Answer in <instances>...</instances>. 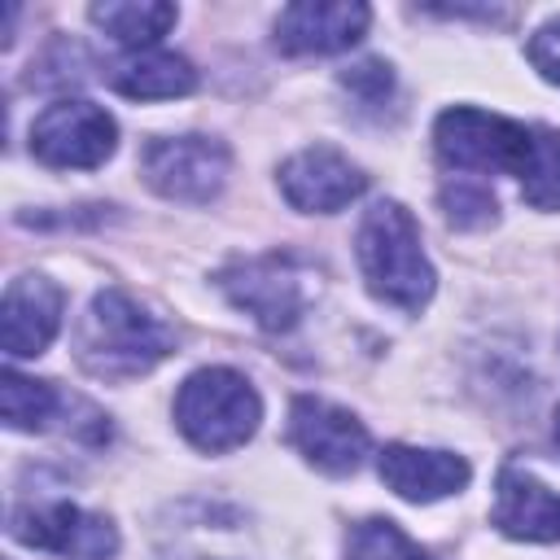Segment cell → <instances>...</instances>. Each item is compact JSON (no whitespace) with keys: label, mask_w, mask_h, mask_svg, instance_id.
Masks as SVG:
<instances>
[{"label":"cell","mask_w":560,"mask_h":560,"mask_svg":"<svg viewBox=\"0 0 560 560\" xmlns=\"http://www.w3.org/2000/svg\"><path fill=\"white\" fill-rule=\"evenodd\" d=\"M521 192L534 210H560V131L556 127H542L538 158H534V171L521 184Z\"/></svg>","instance_id":"obj_20"},{"label":"cell","mask_w":560,"mask_h":560,"mask_svg":"<svg viewBox=\"0 0 560 560\" xmlns=\"http://www.w3.org/2000/svg\"><path fill=\"white\" fill-rule=\"evenodd\" d=\"M175 18H179L175 4H162V0H105V4H92V22L114 44H122L127 52L153 48L175 26Z\"/></svg>","instance_id":"obj_17"},{"label":"cell","mask_w":560,"mask_h":560,"mask_svg":"<svg viewBox=\"0 0 560 560\" xmlns=\"http://www.w3.org/2000/svg\"><path fill=\"white\" fill-rule=\"evenodd\" d=\"M407 551H411L407 534L394 521H381V516L354 525L350 538H346V560H402Z\"/></svg>","instance_id":"obj_21"},{"label":"cell","mask_w":560,"mask_h":560,"mask_svg":"<svg viewBox=\"0 0 560 560\" xmlns=\"http://www.w3.org/2000/svg\"><path fill=\"white\" fill-rule=\"evenodd\" d=\"M232 521H241V516L219 508V503H179L175 525H162V538H171V542H162V556L166 560H241V556H228L210 542Z\"/></svg>","instance_id":"obj_18"},{"label":"cell","mask_w":560,"mask_h":560,"mask_svg":"<svg viewBox=\"0 0 560 560\" xmlns=\"http://www.w3.org/2000/svg\"><path fill=\"white\" fill-rule=\"evenodd\" d=\"M118 144V122L92 101H57L31 122V153L57 171H92Z\"/></svg>","instance_id":"obj_8"},{"label":"cell","mask_w":560,"mask_h":560,"mask_svg":"<svg viewBox=\"0 0 560 560\" xmlns=\"http://www.w3.org/2000/svg\"><path fill=\"white\" fill-rule=\"evenodd\" d=\"M109 83L131 101H175L197 88V70L179 52L144 48V52H127L122 61H114Z\"/></svg>","instance_id":"obj_15"},{"label":"cell","mask_w":560,"mask_h":560,"mask_svg":"<svg viewBox=\"0 0 560 560\" xmlns=\"http://www.w3.org/2000/svg\"><path fill=\"white\" fill-rule=\"evenodd\" d=\"M79 402L83 398H66L52 381H35V376H22L13 368L0 376V416L13 433H39L57 416L74 411Z\"/></svg>","instance_id":"obj_16"},{"label":"cell","mask_w":560,"mask_h":560,"mask_svg":"<svg viewBox=\"0 0 560 560\" xmlns=\"http://www.w3.org/2000/svg\"><path fill=\"white\" fill-rule=\"evenodd\" d=\"M219 289L232 298L236 311H245L267 332H289L315 293V276L293 254H258L236 258L219 271Z\"/></svg>","instance_id":"obj_5"},{"label":"cell","mask_w":560,"mask_h":560,"mask_svg":"<svg viewBox=\"0 0 560 560\" xmlns=\"http://www.w3.org/2000/svg\"><path fill=\"white\" fill-rule=\"evenodd\" d=\"M258 420H262V398L232 368H197L175 394L179 433L197 451H210V455L245 446L254 438Z\"/></svg>","instance_id":"obj_3"},{"label":"cell","mask_w":560,"mask_h":560,"mask_svg":"<svg viewBox=\"0 0 560 560\" xmlns=\"http://www.w3.org/2000/svg\"><path fill=\"white\" fill-rule=\"evenodd\" d=\"M9 534L26 547L52 551L61 560H114L118 529L109 516L83 512L70 499H44V503H18L9 512Z\"/></svg>","instance_id":"obj_7"},{"label":"cell","mask_w":560,"mask_h":560,"mask_svg":"<svg viewBox=\"0 0 560 560\" xmlns=\"http://www.w3.org/2000/svg\"><path fill=\"white\" fill-rule=\"evenodd\" d=\"M232 153L214 136H158L140 153L144 184L166 201L206 206L228 184Z\"/></svg>","instance_id":"obj_6"},{"label":"cell","mask_w":560,"mask_h":560,"mask_svg":"<svg viewBox=\"0 0 560 560\" xmlns=\"http://www.w3.org/2000/svg\"><path fill=\"white\" fill-rule=\"evenodd\" d=\"M354 258H359V271L372 298L398 311H420L433 298L438 276L420 249V228L407 206L376 201L372 210H363L359 232H354Z\"/></svg>","instance_id":"obj_2"},{"label":"cell","mask_w":560,"mask_h":560,"mask_svg":"<svg viewBox=\"0 0 560 560\" xmlns=\"http://www.w3.org/2000/svg\"><path fill=\"white\" fill-rule=\"evenodd\" d=\"M341 83L350 88V96H359L363 105H385L394 92V74L385 61H359L354 70L341 74Z\"/></svg>","instance_id":"obj_22"},{"label":"cell","mask_w":560,"mask_h":560,"mask_svg":"<svg viewBox=\"0 0 560 560\" xmlns=\"http://www.w3.org/2000/svg\"><path fill=\"white\" fill-rule=\"evenodd\" d=\"M289 442L298 446V455L328 472V477H346L363 464L368 455V429L346 411V407H332L315 394H302L293 398L289 407Z\"/></svg>","instance_id":"obj_9"},{"label":"cell","mask_w":560,"mask_h":560,"mask_svg":"<svg viewBox=\"0 0 560 560\" xmlns=\"http://www.w3.org/2000/svg\"><path fill=\"white\" fill-rule=\"evenodd\" d=\"M381 481L407 499V503H433L446 494H459L472 477L468 459L455 451H429V446H407V442H389L376 459Z\"/></svg>","instance_id":"obj_13"},{"label":"cell","mask_w":560,"mask_h":560,"mask_svg":"<svg viewBox=\"0 0 560 560\" xmlns=\"http://www.w3.org/2000/svg\"><path fill=\"white\" fill-rule=\"evenodd\" d=\"M66 293L48 276H18L0 302V346L9 359H35L61 328Z\"/></svg>","instance_id":"obj_12"},{"label":"cell","mask_w":560,"mask_h":560,"mask_svg":"<svg viewBox=\"0 0 560 560\" xmlns=\"http://www.w3.org/2000/svg\"><path fill=\"white\" fill-rule=\"evenodd\" d=\"M402 560H433V556H420V551H416V547H411V551H407V556H402Z\"/></svg>","instance_id":"obj_24"},{"label":"cell","mask_w":560,"mask_h":560,"mask_svg":"<svg viewBox=\"0 0 560 560\" xmlns=\"http://www.w3.org/2000/svg\"><path fill=\"white\" fill-rule=\"evenodd\" d=\"M175 350V332L127 289H101L74 328V359L101 381H131L153 372Z\"/></svg>","instance_id":"obj_1"},{"label":"cell","mask_w":560,"mask_h":560,"mask_svg":"<svg viewBox=\"0 0 560 560\" xmlns=\"http://www.w3.org/2000/svg\"><path fill=\"white\" fill-rule=\"evenodd\" d=\"M368 175L332 144H311L280 166V192L302 214H337L363 197Z\"/></svg>","instance_id":"obj_10"},{"label":"cell","mask_w":560,"mask_h":560,"mask_svg":"<svg viewBox=\"0 0 560 560\" xmlns=\"http://www.w3.org/2000/svg\"><path fill=\"white\" fill-rule=\"evenodd\" d=\"M529 61L542 79L560 83V18H551L534 39H529Z\"/></svg>","instance_id":"obj_23"},{"label":"cell","mask_w":560,"mask_h":560,"mask_svg":"<svg viewBox=\"0 0 560 560\" xmlns=\"http://www.w3.org/2000/svg\"><path fill=\"white\" fill-rule=\"evenodd\" d=\"M490 521L499 534L521 542H560V494L521 468H503Z\"/></svg>","instance_id":"obj_14"},{"label":"cell","mask_w":560,"mask_h":560,"mask_svg":"<svg viewBox=\"0 0 560 560\" xmlns=\"http://www.w3.org/2000/svg\"><path fill=\"white\" fill-rule=\"evenodd\" d=\"M372 9L359 0H298L276 18V48L289 57L346 52L368 35Z\"/></svg>","instance_id":"obj_11"},{"label":"cell","mask_w":560,"mask_h":560,"mask_svg":"<svg viewBox=\"0 0 560 560\" xmlns=\"http://www.w3.org/2000/svg\"><path fill=\"white\" fill-rule=\"evenodd\" d=\"M538 131L542 127H525L503 114L455 105V109L438 114L433 149H438L442 166H451V171H464V175L468 171H508L525 184V175L534 171V158H538Z\"/></svg>","instance_id":"obj_4"},{"label":"cell","mask_w":560,"mask_h":560,"mask_svg":"<svg viewBox=\"0 0 560 560\" xmlns=\"http://www.w3.org/2000/svg\"><path fill=\"white\" fill-rule=\"evenodd\" d=\"M442 210H446L451 228L472 232V228L494 223L499 201H494V192H490L481 179H472V175H455V179L442 184Z\"/></svg>","instance_id":"obj_19"},{"label":"cell","mask_w":560,"mask_h":560,"mask_svg":"<svg viewBox=\"0 0 560 560\" xmlns=\"http://www.w3.org/2000/svg\"><path fill=\"white\" fill-rule=\"evenodd\" d=\"M556 442H560V411H556Z\"/></svg>","instance_id":"obj_25"}]
</instances>
